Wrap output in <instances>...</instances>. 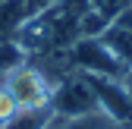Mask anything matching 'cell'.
<instances>
[{"label": "cell", "instance_id": "1", "mask_svg": "<svg viewBox=\"0 0 132 129\" xmlns=\"http://www.w3.org/2000/svg\"><path fill=\"white\" fill-rule=\"evenodd\" d=\"M3 88L13 94V101L19 104V110H35V107H51V79H47L35 63H19L16 69L3 76Z\"/></svg>", "mask_w": 132, "mask_h": 129}, {"label": "cell", "instance_id": "5", "mask_svg": "<svg viewBox=\"0 0 132 129\" xmlns=\"http://www.w3.org/2000/svg\"><path fill=\"white\" fill-rule=\"evenodd\" d=\"M44 129H123V123H117L113 117H107L104 110L94 114H82V117H63V114H51Z\"/></svg>", "mask_w": 132, "mask_h": 129}, {"label": "cell", "instance_id": "6", "mask_svg": "<svg viewBox=\"0 0 132 129\" xmlns=\"http://www.w3.org/2000/svg\"><path fill=\"white\" fill-rule=\"evenodd\" d=\"M54 110L51 107H35V110H19L6 129H44Z\"/></svg>", "mask_w": 132, "mask_h": 129}, {"label": "cell", "instance_id": "3", "mask_svg": "<svg viewBox=\"0 0 132 129\" xmlns=\"http://www.w3.org/2000/svg\"><path fill=\"white\" fill-rule=\"evenodd\" d=\"M69 63L72 69L85 76H104V79H123L129 72V66L107 51L101 38H79L76 44H69Z\"/></svg>", "mask_w": 132, "mask_h": 129}, {"label": "cell", "instance_id": "4", "mask_svg": "<svg viewBox=\"0 0 132 129\" xmlns=\"http://www.w3.org/2000/svg\"><path fill=\"white\" fill-rule=\"evenodd\" d=\"M97 38H101V44H104L120 63L132 66V6H126L123 13H117V16L104 25V31H101Z\"/></svg>", "mask_w": 132, "mask_h": 129}, {"label": "cell", "instance_id": "2", "mask_svg": "<svg viewBox=\"0 0 132 129\" xmlns=\"http://www.w3.org/2000/svg\"><path fill=\"white\" fill-rule=\"evenodd\" d=\"M51 110L63 114V117H82V114L101 110V101H97V91L91 85V79L85 72L63 76L51 91Z\"/></svg>", "mask_w": 132, "mask_h": 129}, {"label": "cell", "instance_id": "8", "mask_svg": "<svg viewBox=\"0 0 132 129\" xmlns=\"http://www.w3.org/2000/svg\"><path fill=\"white\" fill-rule=\"evenodd\" d=\"M123 129H132V126H123Z\"/></svg>", "mask_w": 132, "mask_h": 129}, {"label": "cell", "instance_id": "7", "mask_svg": "<svg viewBox=\"0 0 132 129\" xmlns=\"http://www.w3.org/2000/svg\"><path fill=\"white\" fill-rule=\"evenodd\" d=\"M19 114V104L13 101V94L0 85V129H6L10 123H13V117Z\"/></svg>", "mask_w": 132, "mask_h": 129}]
</instances>
